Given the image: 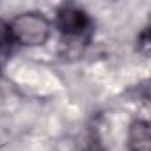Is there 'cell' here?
Here are the masks:
<instances>
[{"label":"cell","mask_w":151,"mask_h":151,"mask_svg":"<svg viewBox=\"0 0 151 151\" xmlns=\"http://www.w3.org/2000/svg\"><path fill=\"white\" fill-rule=\"evenodd\" d=\"M13 39L23 46H41L50 37V22L41 13L18 14L9 23Z\"/></svg>","instance_id":"6da1fadb"},{"label":"cell","mask_w":151,"mask_h":151,"mask_svg":"<svg viewBox=\"0 0 151 151\" xmlns=\"http://www.w3.org/2000/svg\"><path fill=\"white\" fill-rule=\"evenodd\" d=\"M57 27L62 32L66 39H75V37H82L84 32L89 27V18L87 14L75 7V6H64L57 13Z\"/></svg>","instance_id":"7a4b0ae2"},{"label":"cell","mask_w":151,"mask_h":151,"mask_svg":"<svg viewBox=\"0 0 151 151\" xmlns=\"http://www.w3.org/2000/svg\"><path fill=\"white\" fill-rule=\"evenodd\" d=\"M128 147L130 151H151V130L147 121L137 119L130 124Z\"/></svg>","instance_id":"3957f363"},{"label":"cell","mask_w":151,"mask_h":151,"mask_svg":"<svg viewBox=\"0 0 151 151\" xmlns=\"http://www.w3.org/2000/svg\"><path fill=\"white\" fill-rule=\"evenodd\" d=\"M13 34H11V29H9V23H6L4 20H0V62H4L11 50H13Z\"/></svg>","instance_id":"277c9868"},{"label":"cell","mask_w":151,"mask_h":151,"mask_svg":"<svg viewBox=\"0 0 151 151\" xmlns=\"http://www.w3.org/2000/svg\"><path fill=\"white\" fill-rule=\"evenodd\" d=\"M87 151H105V149H103V147H100V146H91Z\"/></svg>","instance_id":"5b68a950"}]
</instances>
